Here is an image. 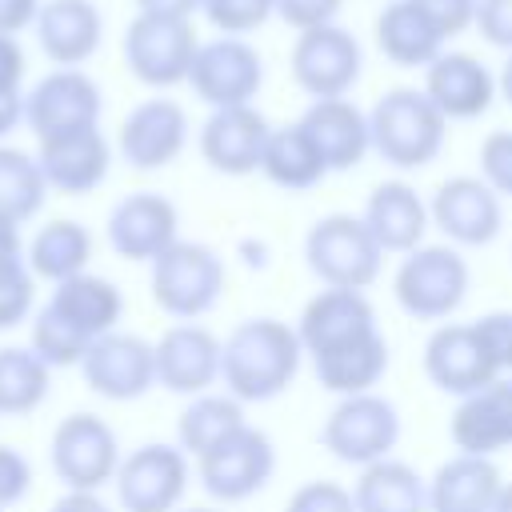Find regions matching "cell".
<instances>
[{
  "label": "cell",
  "mask_w": 512,
  "mask_h": 512,
  "mask_svg": "<svg viewBox=\"0 0 512 512\" xmlns=\"http://www.w3.org/2000/svg\"><path fill=\"white\" fill-rule=\"evenodd\" d=\"M244 420V404L232 392H200L184 404L180 420H176V440L180 448L196 460L208 448H216L220 440H228L232 432H240Z\"/></svg>",
  "instance_id": "33"
},
{
  "label": "cell",
  "mask_w": 512,
  "mask_h": 512,
  "mask_svg": "<svg viewBox=\"0 0 512 512\" xmlns=\"http://www.w3.org/2000/svg\"><path fill=\"white\" fill-rule=\"evenodd\" d=\"M304 264L324 288H356L376 284L384 268V248L368 232L364 216L332 212L320 216L304 236Z\"/></svg>",
  "instance_id": "3"
},
{
  "label": "cell",
  "mask_w": 512,
  "mask_h": 512,
  "mask_svg": "<svg viewBox=\"0 0 512 512\" xmlns=\"http://www.w3.org/2000/svg\"><path fill=\"white\" fill-rule=\"evenodd\" d=\"M120 460L116 432L92 412H72L52 432V468L68 492H100L116 480Z\"/></svg>",
  "instance_id": "9"
},
{
  "label": "cell",
  "mask_w": 512,
  "mask_h": 512,
  "mask_svg": "<svg viewBox=\"0 0 512 512\" xmlns=\"http://www.w3.org/2000/svg\"><path fill=\"white\" fill-rule=\"evenodd\" d=\"M300 128H304V132L312 136V144L320 148L328 172H348V168H356V164L372 152L368 112H360L348 96L312 100L308 112L300 116Z\"/></svg>",
  "instance_id": "25"
},
{
  "label": "cell",
  "mask_w": 512,
  "mask_h": 512,
  "mask_svg": "<svg viewBox=\"0 0 512 512\" xmlns=\"http://www.w3.org/2000/svg\"><path fill=\"white\" fill-rule=\"evenodd\" d=\"M400 440V412L388 396L380 392H360V396H340V404L328 412L320 428V444L352 468H368L384 456H392Z\"/></svg>",
  "instance_id": "6"
},
{
  "label": "cell",
  "mask_w": 512,
  "mask_h": 512,
  "mask_svg": "<svg viewBox=\"0 0 512 512\" xmlns=\"http://www.w3.org/2000/svg\"><path fill=\"white\" fill-rule=\"evenodd\" d=\"M284 512H356V500L340 480H304L288 496Z\"/></svg>",
  "instance_id": "42"
},
{
  "label": "cell",
  "mask_w": 512,
  "mask_h": 512,
  "mask_svg": "<svg viewBox=\"0 0 512 512\" xmlns=\"http://www.w3.org/2000/svg\"><path fill=\"white\" fill-rule=\"evenodd\" d=\"M48 308L56 316H64L72 328H80L88 340H96V336L116 332V320L124 312V296L112 280H104L96 272H76L52 288Z\"/></svg>",
  "instance_id": "30"
},
{
  "label": "cell",
  "mask_w": 512,
  "mask_h": 512,
  "mask_svg": "<svg viewBox=\"0 0 512 512\" xmlns=\"http://www.w3.org/2000/svg\"><path fill=\"white\" fill-rule=\"evenodd\" d=\"M428 216L456 248H484L504 228V204L480 176H448L432 192Z\"/></svg>",
  "instance_id": "16"
},
{
  "label": "cell",
  "mask_w": 512,
  "mask_h": 512,
  "mask_svg": "<svg viewBox=\"0 0 512 512\" xmlns=\"http://www.w3.org/2000/svg\"><path fill=\"white\" fill-rule=\"evenodd\" d=\"M44 196H48V180L36 156L20 148H0V224L20 228L40 212Z\"/></svg>",
  "instance_id": "36"
},
{
  "label": "cell",
  "mask_w": 512,
  "mask_h": 512,
  "mask_svg": "<svg viewBox=\"0 0 512 512\" xmlns=\"http://www.w3.org/2000/svg\"><path fill=\"white\" fill-rule=\"evenodd\" d=\"M36 164H40L48 188H56L64 196H84V192L104 184L108 164H112V148H108L100 128H84V132L40 140Z\"/></svg>",
  "instance_id": "24"
},
{
  "label": "cell",
  "mask_w": 512,
  "mask_h": 512,
  "mask_svg": "<svg viewBox=\"0 0 512 512\" xmlns=\"http://www.w3.org/2000/svg\"><path fill=\"white\" fill-rule=\"evenodd\" d=\"M36 12H40V0H0V32L16 36L20 28L36 24Z\"/></svg>",
  "instance_id": "49"
},
{
  "label": "cell",
  "mask_w": 512,
  "mask_h": 512,
  "mask_svg": "<svg viewBox=\"0 0 512 512\" xmlns=\"http://www.w3.org/2000/svg\"><path fill=\"white\" fill-rule=\"evenodd\" d=\"M448 436L456 452L496 456L512 448V376H496L480 392L464 396L448 420Z\"/></svg>",
  "instance_id": "23"
},
{
  "label": "cell",
  "mask_w": 512,
  "mask_h": 512,
  "mask_svg": "<svg viewBox=\"0 0 512 512\" xmlns=\"http://www.w3.org/2000/svg\"><path fill=\"white\" fill-rule=\"evenodd\" d=\"M340 8H344V0H276V16L296 32L336 24Z\"/></svg>",
  "instance_id": "43"
},
{
  "label": "cell",
  "mask_w": 512,
  "mask_h": 512,
  "mask_svg": "<svg viewBox=\"0 0 512 512\" xmlns=\"http://www.w3.org/2000/svg\"><path fill=\"white\" fill-rule=\"evenodd\" d=\"M424 96L452 124V120H476V116H484L492 108V100L500 96V84H496L492 68L480 56L444 48L424 68Z\"/></svg>",
  "instance_id": "20"
},
{
  "label": "cell",
  "mask_w": 512,
  "mask_h": 512,
  "mask_svg": "<svg viewBox=\"0 0 512 512\" xmlns=\"http://www.w3.org/2000/svg\"><path fill=\"white\" fill-rule=\"evenodd\" d=\"M444 44L448 40L416 0H388L376 16V48L396 68H428L444 52Z\"/></svg>",
  "instance_id": "29"
},
{
  "label": "cell",
  "mask_w": 512,
  "mask_h": 512,
  "mask_svg": "<svg viewBox=\"0 0 512 512\" xmlns=\"http://www.w3.org/2000/svg\"><path fill=\"white\" fill-rule=\"evenodd\" d=\"M368 128H372V152L400 172L428 168L448 136V120L436 112L424 88L384 92L368 112Z\"/></svg>",
  "instance_id": "2"
},
{
  "label": "cell",
  "mask_w": 512,
  "mask_h": 512,
  "mask_svg": "<svg viewBox=\"0 0 512 512\" xmlns=\"http://www.w3.org/2000/svg\"><path fill=\"white\" fill-rule=\"evenodd\" d=\"M424 376L440 392L464 400V396L480 392L484 384H492L500 376V368H496V360H492V352H488L476 320L472 324L444 320L424 340Z\"/></svg>",
  "instance_id": "14"
},
{
  "label": "cell",
  "mask_w": 512,
  "mask_h": 512,
  "mask_svg": "<svg viewBox=\"0 0 512 512\" xmlns=\"http://www.w3.org/2000/svg\"><path fill=\"white\" fill-rule=\"evenodd\" d=\"M472 288V268L460 256L456 244H420L408 256H400V268L392 276L396 304L416 320H448Z\"/></svg>",
  "instance_id": "4"
},
{
  "label": "cell",
  "mask_w": 512,
  "mask_h": 512,
  "mask_svg": "<svg viewBox=\"0 0 512 512\" xmlns=\"http://www.w3.org/2000/svg\"><path fill=\"white\" fill-rule=\"evenodd\" d=\"M364 72V48L360 40L340 24H320L308 32H296L292 44V80L312 100L348 96Z\"/></svg>",
  "instance_id": "11"
},
{
  "label": "cell",
  "mask_w": 512,
  "mask_h": 512,
  "mask_svg": "<svg viewBox=\"0 0 512 512\" xmlns=\"http://www.w3.org/2000/svg\"><path fill=\"white\" fill-rule=\"evenodd\" d=\"M24 120V96L20 88H0V136H8Z\"/></svg>",
  "instance_id": "51"
},
{
  "label": "cell",
  "mask_w": 512,
  "mask_h": 512,
  "mask_svg": "<svg viewBox=\"0 0 512 512\" xmlns=\"http://www.w3.org/2000/svg\"><path fill=\"white\" fill-rule=\"evenodd\" d=\"M180 240V212L160 192H128L108 212V244L116 256L152 264Z\"/></svg>",
  "instance_id": "19"
},
{
  "label": "cell",
  "mask_w": 512,
  "mask_h": 512,
  "mask_svg": "<svg viewBox=\"0 0 512 512\" xmlns=\"http://www.w3.org/2000/svg\"><path fill=\"white\" fill-rule=\"evenodd\" d=\"M504 476L492 456H448L428 480V512H492Z\"/></svg>",
  "instance_id": "27"
},
{
  "label": "cell",
  "mask_w": 512,
  "mask_h": 512,
  "mask_svg": "<svg viewBox=\"0 0 512 512\" xmlns=\"http://www.w3.org/2000/svg\"><path fill=\"white\" fill-rule=\"evenodd\" d=\"M200 12L220 36H248L276 16V0H204Z\"/></svg>",
  "instance_id": "40"
},
{
  "label": "cell",
  "mask_w": 512,
  "mask_h": 512,
  "mask_svg": "<svg viewBox=\"0 0 512 512\" xmlns=\"http://www.w3.org/2000/svg\"><path fill=\"white\" fill-rule=\"evenodd\" d=\"M88 336L80 328H72L64 316H56L48 304L36 312L32 320V352L48 364V368H68V364H80L84 352H88Z\"/></svg>",
  "instance_id": "39"
},
{
  "label": "cell",
  "mask_w": 512,
  "mask_h": 512,
  "mask_svg": "<svg viewBox=\"0 0 512 512\" xmlns=\"http://www.w3.org/2000/svg\"><path fill=\"white\" fill-rule=\"evenodd\" d=\"M300 360L304 344L296 336V324L276 316H248L224 336L220 384L240 404H268L292 388Z\"/></svg>",
  "instance_id": "1"
},
{
  "label": "cell",
  "mask_w": 512,
  "mask_h": 512,
  "mask_svg": "<svg viewBox=\"0 0 512 512\" xmlns=\"http://www.w3.org/2000/svg\"><path fill=\"white\" fill-rule=\"evenodd\" d=\"M88 256H92V236L84 224L76 220H48L28 248V268L32 276H44L52 284L88 272Z\"/></svg>",
  "instance_id": "34"
},
{
  "label": "cell",
  "mask_w": 512,
  "mask_h": 512,
  "mask_svg": "<svg viewBox=\"0 0 512 512\" xmlns=\"http://www.w3.org/2000/svg\"><path fill=\"white\" fill-rule=\"evenodd\" d=\"M364 224L376 236V244L392 256H408L424 244V232L432 224L428 204L408 180H380L364 200Z\"/></svg>",
  "instance_id": "26"
},
{
  "label": "cell",
  "mask_w": 512,
  "mask_h": 512,
  "mask_svg": "<svg viewBox=\"0 0 512 512\" xmlns=\"http://www.w3.org/2000/svg\"><path fill=\"white\" fill-rule=\"evenodd\" d=\"M272 472H276V444H272L268 432H260L252 424H244L240 432H232L228 440H220L216 448L196 456L200 488L216 504L252 500L260 488H268Z\"/></svg>",
  "instance_id": "7"
},
{
  "label": "cell",
  "mask_w": 512,
  "mask_h": 512,
  "mask_svg": "<svg viewBox=\"0 0 512 512\" xmlns=\"http://www.w3.org/2000/svg\"><path fill=\"white\" fill-rule=\"evenodd\" d=\"M480 180L500 196L512 200V128H496L480 140Z\"/></svg>",
  "instance_id": "41"
},
{
  "label": "cell",
  "mask_w": 512,
  "mask_h": 512,
  "mask_svg": "<svg viewBox=\"0 0 512 512\" xmlns=\"http://www.w3.org/2000/svg\"><path fill=\"white\" fill-rule=\"evenodd\" d=\"M356 512H428V480L396 460L384 456L368 468H360V480L352 484Z\"/></svg>",
  "instance_id": "32"
},
{
  "label": "cell",
  "mask_w": 512,
  "mask_h": 512,
  "mask_svg": "<svg viewBox=\"0 0 512 512\" xmlns=\"http://www.w3.org/2000/svg\"><path fill=\"white\" fill-rule=\"evenodd\" d=\"M192 468L180 444H140L116 468V500L124 512H176Z\"/></svg>",
  "instance_id": "10"
},
{
  "label": "cell",
  "mask_w": 512,
  "mask_h": 512,
  "mask_svg": "<svg viewBox=\"0 0 512 512\" xmlns=\"http://www.w3.org/2000/svg\"><path fill=\"white\" fill-rule=\"evenodd\" d=\"M32 484V468L20 452L12 448H0V508L4 504H16Z\"/></svg>",
  "instance_id": "47"
},
{
  "label": "cell",
  "mask_w": 512,
  "mask_h": 512,
  "mask_svg": "<svg viewBox=\"0 0 512 512\" xmlns=\"http://www.w3.org/2000/svg\"><path fill=\"white\" fill-rule=\"evenodd\" d=\"M472 28L480 32V40H488L492 48L512 52V0H476V20Z\"/></svg>",
  "instance_id": "44"
},
{
  "label": "cell",
  "mask_w": 512,
  "mask_h": 512,
  "mask_svg": "<svg viewBox=\"0 0 512 512\" xmlns=\"http://www.w3.org/2000/svg\"><path fill=\"white\" fill-rule=\"evenodd\" d=\"M492 512H512V480H504V488H500V496H496Z\"/></svg>",
  "instance_id": "54"
},
{
  "label": "cell",
  "mask_w": 512,
  "mask_h": 512,
  "mask_svg": "<svg viewBox=\"0 0 512 512\" xmlns=\"http://www.w3.org/2000/svg\"><path fill=\"white\" fill-rule=\"evenodd\" d=\"M416 4H420L424 16L440 28L444 40L460 36V32L472 28V20H476V0H416Z\"/></svg>",
  "instance_id": "45"
},
{
  "label": "cell",
  "mask_w": 512,
  "mask_h": 512,
  "mask_svg": "<svg viewBox=\"0 0 512 512\" xmlns=\"http://www.w3.org/2000/svg\"><path fill=\"white\" fill-rule=\"evenodd\" d=\"M32 268L20 244V228L0 224V328H12L32 308Z\"/></svg>",
  "instance_id": "38"
},
{
  "label": "cell",
  "mask_w": 512,
  "mask_h": 512,
  "mask_svg": "<svg viewBox=\"0 0 512 512\" xmlns=\"http://www.w3.org/2000/svg\"><path fill=\"white\" fill-rule=\"evenodd\" d=\"M52 512H112L96 492H68L52 504Z\"/></svg>",
  "instance_id": "52"
},
{
  "label": "cell",
  "mask_w": 512,
  "mask_h": 512,
  "mask_svg": "<svg viewBox=\"0 0 512 512\" xmlns=\"http://www.w3.org/2000/svg\"><path fill=\"white\" fill-rule=\"evenodd\" d=\"M476 328H480L500 376H512V312H488L476 320Z\"/></svg>",
  "instance_id": "46"
},
{
  "label": "cell",
  "mask_w": 512,
  "mask_h": 512,
  "mask_svg": "<svg viewBox=\"0 0 512 512\" xmlns=\"http://www.w3.org/2000/svg\"><path fill=\"white\" fill-rule=\"evenodd\" d=\"M184 144H188V112L168 96H152L136 104L124 116L120 136H116L120 156L140 172L168 168L184 152Z\"/></svg>",
  "instance_id": "21"
},
{
  "label": "cell",
  "mask_w": 512,
  "mask_h": 512,
  "mask_svg": "<svg viewBox=\"0 0 512 512\" xmlns=\"http://www.w3.org/2000/svg\"><path fill=\"white\" fill-rule=\"evenodd\" d=\"M24 76V48L16 44V36L0 32V88H20Z\"/></svg>",
  "instance_id": "48"
},
{
  "label": "cell",
  "mask_w": 512,
  "mask_h": 512,
  "mask_svg": "<svg viewBox=\"0 0 512 512\" xmlns=\"http://www.w3.org/2000/svg\"><path fill=\"white\" fill-rule=\"evenodd\" d=\"M496 84H500V96H504V100L512 104V52H508V60H504V68H500Z\"/></svg>",
  "instance_id": "53"
},
{
  "label": "cell",
  "mask_w": 512,
  "mask_h": 512,
  "mask_svg": "<svg viewBox=\"0 0 512 512\" xmlns=\"http://www.w3.org/2000/svg\"><path fill=\"white\" fill-rule=\"evenodd\" d=\"M296 336L304 344V356L324 360V356H336L344 348H356V344L380 336V324H376V308L364 292L320 288L304 304V312L296 320Z\"/></svg>",
  "instance_id": "12"
},
{
  "label": "cell",
  "mask_w": 512,
  "mask_h": 512,
  "mask_svg": "<svg viewBox=\"0 0 512 512\" xmlns=\"http://www.w3.org/2000/svg\"><path fill=\"white\" fill-rule=\"evenodd\" d=\"M268 132L272 124L256 104L212 108V116L200 124V156L220 176H252L260 172Z\"/></svg>",
  "instance_id": "22"
},
{
  "label": "cell",
  "mask_w": 512,
  "mask_h": 512,
  "mask_svg": "<svg viewBox=\"0 0 512 512\" xmlns=\"http://www.w3.org/2000/svg\"><path fill=\"white\" fill-rule=\"evenodd\" d=\"M48 364L32 348H0V416H24L48 396Z\"/></svg>",
  "instance_id": "37"
},
{
  "label": "cell",
  "mask_w": 512,
  "mask_h": 512,
  "mask_svg": "<svg viewBox=\"0 0 512 512\" xmlns=\"http://www.w3.org/2000/svg\"><path fill=\"white\" fill-rule=\"evenodd\" d=\"M312 372H316V384L336 392V396H360V392H376V384L384 380L388 372V340L384 332L356 344V348H344L336 356H324V360H312Z\"/></svg>",
  "instance_id": "35"
},
{
  "label": "cell",
  "mask_w": 512,
  "mask_h": 512,
  "mask_svg": "<svg viewBox=\"0 0 512 512\" xmlns=\"http://www.w3.org/2000/svg\"><path fill=\"white\" fill-rule=\"evenodd\" d=\"M220 348L224 340H216V332H208L196 320H180L172 324L156 344V384L176 392V396H200L212 392V384H220Z\"/></svg>",
  "instance_id": "17"
},
{
  "label": "cell",
  "mask_w": 512,
  "mask_h": 512,
  "mask_svg": "<svg viewBox=\"0 0 512 512\" xmlns=\"http://www.w3.org/2000/svg\"><path fill=\"white\" fill-rule=\"evenodd\" d=\"M228 272L216 248L200 240H176L168 252L152 260V300L160 312L176 320L208 316L224 296Z\"/></svg>",
  "instance_id": "5"
},
{
  "label": "cell",
  "mask_w": 512,
  "mask_h": 512,
  "mask_svg": "<svg viewBox=\"0 0 512 512\" xmlns=\"http://www.w3.org/2000/svg\"><path fill=\"white\" fill-rule=\"evenodd\" d=\"M100 108V88L80 68H56L24 96V120L36 132V140L100 128Z\"/></svg>",
  "instance_id": "15"
},
{
  "label": "cell",
  "mask_w": 512,
  "mask_h": 512,
  "mask_svg": "<svg viewBox=\"0 0 512 512\" xmlns=\"http://www.w3.org/2000/svg\"><path fill=\"white\" fill-rule=\"evenodd\" d=\"M200 4L204 0H136V8L148 12V16H180V20H188L192 12H200Z\"/></svg>",
  "instance_id": "50"
},
{
  "label": "cell",
  "mask_w": 512,
  "mask_h": 512,
  "mask_svg": "<svg viewBox=\"0 0 512 512\" xmlns=\"http://www.w3.org/2000/svg\"><path fill=\"white\" fill-rule=\"evenodd\" d=\"M176 512H216V508H176Z\"/></svg>",
  "instance_id": "55"
},
{
  "label": "cell",
  "mask_w": 512,
  "mask_h": 512,
  "mask_svg": "<svg viewBox=\"0 0 512 512\" xmlns=\"http://www.w3.org/2000/svg\"><path fill=\"white\" fill-rule=\"evenodd\" d=\"M188 84L208 108H240L260 96L264 60L244 36H216L196 48Z\"/></svg>",
  "instance_id": "13"
},
{
  "label": "cell",
  "mask_w": 512,
  "mask_h": 512,
  "mask_svg": "<svg viewBox=\"0 0 512 512\" xmlns=\"http://www.w3.org/2000/svg\"><path fill=\"white\" fill-rule=\"evenodd\" d=\"M80 372L84 384L104 400H140L156 384V356L144 336L108 332L88 344Z\"/></svg>",
  "instance_id": "18"
},
{
  "label": "cell",
  "mask_w": 512,
  "mask_h": 512,
  "mask_svg": "<svg viewBox=\"0 0 512 512\" xmlns=\"http://www.w3.org/2000/svg\"><path fill=\"white\" fill-rule=\"evenodd\" d=\"M196 48H200L196 28H192V20H180V16L140 12L124 32V64L148 88L188 84Z\"/></svg>",
  "instance_id": "8"
},
{
  "label": "cell",
  "mask_w": 512,
  "mask_h": 512,
  "mask_svg": "<svg viewBox=\"0 0 512 512\" xmlns=\"http://www.w3.org/2000/svg\"><path fill=\"white\" fill-rule=\"evenodd\" d=\"M260 176L284 192H308L328 176V164L320 156V148L312 144V136L296 124H280L268 132L264 156H260Z\"/></svg>",
  "instance_id": "31"
},
{
  "label": "cell",
  "mask_w": 512,
  "mask_h": 512,
  "mask_svg": "<svg viewBox=\"0 0 512 512\" xmlns=\"http://www.w3.org/2000/svg\"><path fill=\"white\" fill-rule=\"evenodd\" d=\"M100 36L104 20L92 0H48L36 12V40L44 56L56 60L60 68L84 64L100 48Z\"/></svg>",
  "instance_id": "28"
}]
</instances>
